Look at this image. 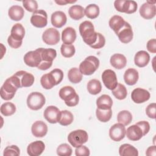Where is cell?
Wrapping results in <instances>:
<instances>
[{"instance_id":"12","label":"cell","mask_w":156,"mask_h":156,"mask_svg":"<svg viewBox=\"0 0 156 156\" xmlns=\"http://www.w3.org/2000/svg\"><path fill=\"white\" fill-rule=\"evenodd\" d=\"M155 1H149L143 4L140 8L139 12L140 15L146 20L153 18L156 14Z\"/></svg>"},{"instance_id":"52","label":"cell","mask_w":156,"mask_h":156,"mask_svg":"<svg viewBox=\"0 0 156 156\" xmlns=\"http://www.w3.org/2000/svg\"><path fill=\"white\" fill-rule=\"evenodd\" d=\"M7 42H8L9 45L11 48H14V49L19 48L21 46L22 43H23V41H17L14 40L10 36H9V37L7 38Z\"/></svg>"},{"instance_id":"23","label":"cell","mask_w":156,"mask_h":156,"mask_svg":"<svg viewBox=\"0 0 156 156\" xmlns=\"http://www.w3.org/2000/svg\"><path fill=\"white\" fill-rule=\"evenodd\" d=\"M76 39V32L71 27H67L62 32V40L63 44H71Z\"/></svg>"},{"instance_id":"7","label":"cell","mask_w":156,"mask_h":156,"mask_svg":"<svg viewBox=\"0 0 156 156\" xmlns=\"http://www.w3.org/2000/svg\"><path fill=\"white\" fill-rule=\"evenodd\" d=\"M46 99L43 94L40 92H32L27 98V105L32 110H38L45 104Z\"/></svg>"},{"instance_id":"38","label":"cell","mask_w":156,"mask_h":156,"mask_svg":"<svg viewBox=\"0 0 156 156\" xmlns=\"http://www.w3.org/2000/svg\"><path fill=\"white\" fill-rule=\"evenodd\" d=\"M112 93L119 100L124 99L127 95V91L126 87L121 83H118L117 86L112 90Z\"/></svg>"},{"instance_id":"37","label":"cell","mask_w":156,"mask_h":156,"mask_svg":"<svg viewBox=\"0 0 156 156\" xmlns=\"http://www.w3.org/2000/svg\"><path fill=\"white\" fill-rule=\"evenodd\" d=\"M118 122L124 126L129 125L132 121V115L128 110H122L117 115Z\"/></svg>"},{"instance_id":"8","label":"cell","mask_w":156,"mask_h":156,"mask_svg":"<svg viewBox=\"0 0 156 156\" xmlns=\"http://www.w3.org/2000/svg\"><path fill=\"white\" fill-rule=\"evenodd\" d=\"M114 6L117 11L127 14L135 13L138 7L135 1L128 0H116L114 2Z\"/></svg>"},{"instance_id":"10","label":"cell","mask_w":156,"mask_h":156,"mask_svg":"<svg viewBox=\"0 0 156 156\" xmlns=\"http://www.w3.org/2000/svg\"><path fill=\"white\" fill-rule=\"evenodd\" d=\"M101 77L104 85L108 90H113L118 83L116 73L112 69H108L104 71Z\"/></svg>"},{"instance_id":"5","label":"cell","mask_w":156,"mask_h":156,"mask_svg":"<svg viewBox=\"0 0 156 156\" xmlns=\"http://www.w3.org/2000/svg\"><path fill=\"white\" fill-rule=\"evenodd\" d=\"M99 60L94 55L88 56L79 65V70L85 76L93 74L99 68Z\"/></svg>"},{"instance_id":"2","label":"cell","mask_w":156,"mask_h":156,"mask_svg":"<svg viewBox=\"0 0 156 156\" xmlns=\"http://www.w3.org/2000/svg\"><path fill=\"white\" fill-rule=\"evenodd\" d=\"M79 32L83 41L90 46L96 41L98 32H95L93 23L90 21H85L79 27Z\"/></svg>"},{"instance_id":"25","label":"cell","mask_w":156,"mask_h":156,"mask_svg":"<svg viewBox=\"0 0 156 156\" xmlns=\"http://www.w3.org/2000/svg\"><path fill=\"white\" fill-rule=\"evenodd\" d=\"M149 60L150 55L145 51H140L137 52L134 57L135 64L140 68L146 66L149 63Z\"/></svg>"},{"instance_id":"13","label":"cell","mask_w":156,"mask_h":156,"mask_svg":"<svg viewBox=\"0 0 156 156\" xmlns=\"http://www.w3.org/2000/svg\"><path fill=\"white\" fill-rule=\"evenodd\" d=\"M126 128L119 122L113 125L109 130V136L115 141H120L126 135Z\"/></svg>"},{"instance_id":"50","label":"cell","mask_w":156,"mask_h":156,"mask_svg":"<svg viewBox=\"0 0 156 156\" xmlns=\"http://www.w3.org/2000/svg\"><path fill=\"white\" fill-rule=\"evenodd\" d=\"M135 124L138 126L142 130L144 136L146 135L150 130V125L149 123L146 121H141L136 122Z\"/></svg>"},{"instance_id":"34","label":"cell","mask_w":156,"mask_h":156,"mask_svg":"<svg viewBox=\"0 0 156 156\" xmlns=\"http://www.w3.org/2000/svg\"><path fill=\"white\" fill-rule=\"evenodd\" d=\"M87 90L90 94L96 95L99 94L102 90L101 82L98 79H91L87 83Z\"/></svg>"},{"instance_id":"17","label":"cell","mask_w":156,"mask_h":156,"mask_svg":"<svg viewBox=\"0 0 156 156\" xmlns=\"http://www.w3.org/2000/svg\"><path fill=\"white\" fill-rule=\"evenodd\" d=\"M131 98L135 103L141 104L149 99L150 93L145 89L136 88L132 91L131 93Z\"/></svg>"},{"instance_id":"15","label":"cell","mask_w":156,"mask_h":156,"mask_svg":"<svg viewBox=\"0 0 156 156\" xmlns=\"http://www.w3.org/2000/svg\"><path fill=\"white\" fill-rule=\"evenodd\" d=\"M44 118L51 124L58 122L61 115V111L55 106L50 105L46 107L43 113Z\"/></svg>"},{"instance_id":"40","label":"cell","mask_w":156,"mask_h":156,"mask_svg":"<svg viewBox=\"0 0 156 156\" xmlns=\"http://www.w3.org/2000/svg\"><path fill=\"white\" fill-rule=\"evenodd\" d=\"M74 119L73 115L68 110H65L61 111V115L58 123L63 126H66L71 124Z\"/></svg>"},{"instance_id":"42","label":"cell","mask_w":156,"mask_h":156,"mask_svg":"<svg viewBox=\"0 0 156 156\" xmlns=\"http://www.w3.org/2000/svg\"><path fill=\"white\" fill-rule=\"evenodd\" d=\"M60 51L64 57L69 58L74 55L76 49L74 46L73 44H62L60 48Z\"/></svg>"},{"instance_id":"49","label":"cell","mask_w":156,"mask_h":156,"mask_svg":"<svg viewBox=\"0 0 156 156\" xmlns=\"http://www.w3.org/2000/svg\"><path fill=\"white\" fill-rule=\"evenodd\" d=\"M155 109L156 104L155 102L151 103L147 105L146 108V113L149 118L152 119L155 118Z\"/></svg>"},{"instance_id":"16","label":"cell","mask_w":156,"mask_h":156,"mask_svg":"<svg viewBox=\"0 0 156 156\" xmlns=\"http://www.w3.org/2000/svg\"><path fill=\"white\" fill-rule=\"evenodd\" d=\"M119 41L123 43H128L132 41L133 33L130 24L126 22L124 26L116 34Z\"/></svg>"},{"instance_id":"54","label":"cell","mask_w":156,"mask_h":156,"mask_svg":"<svg viewBox=\"0 0 156 156\" xmlns=\"http://www.w3.org/2000/svg\"><path fill=\"white\" fill-rule=\"evenodd\" d=\"M76 2V1H66V0H60V1L55 0V3H57L58 5H66V4H69V3H74V2Z\"/></svg>"},{"instance_id":"48","label":"cell","mask_w":156,"mask_h":156,"mask_svg":"<svg viewBox=\"0 0 156 156\" xmlns=\"http://www.w3.org/2000/svg\"><path fill=\"white\" fill-rule=\"evenodd\" d=\"M51 73H52L54 77L55 78V79L56 80L57 85L59 84L62 81V80L63 79V71L58 68H55V69H54L53 70H52L51 71Z\"/></svg>"},{"instance_id":"43","label":"cell","mask_w":156,"mask_h":156,"mask_svg":"<svg viewBox=\"0 0 156 156\" xmlns=\"http://www.w3.org/2000/svg\"><path fill=\"white\" fill-rule=\"evenodd\" d=\"M57 154L60 156H70L72 154V148L71 147L66 144H61L57 148Z\"/></svg>"},{"instance_id":"21","label":"cell","mask_w":156,"mask_h":156,"mask_svg":"<svg viewBox=\"0 0 156 156\" xmlns=\"http://www.w3.org/2000/svg\"><path fill=\"white\" fill-rule=\"evenodd\" d=\"M66 16L62 11H56L51 15V21L55 27L61 28L66 24Z\"/></svg>"},{"instance_id":"19","label":"cell","mask_w":156,"mask_h":156,"mask_svg":"<svg viewBox=\"0 0 156 156\" xmlns=\"http://www.w3.org/2000/svg\"><path fill=\"white\" fill-rule=\"evenodd\" d=\"M45 149L44 143L40 140L30 143L27 147V152L30 156H38L41 155Z\"/></svg>"},{"instance_id":"47","label":"cell","mask_w":156,"mask_h":156,"mask_svg":"<svg viewBox=\"0 0 156 156\" xmlns=\"http://www.w3.org/2000/svg\"><path fill=\"white\" fill-rule=\"evenodd\" d=\"M75 154L76 156H88L90 154V149L85 146H80L76 147Z\"/></svg>"},{"instance_id":"33","label":"cell","mask_w":156,"mask_h":156,"mask_svg":"<svg viewBox=\"0 0 156 156\" xmlns=\"http://www.w3.org/2000/svg\"><path fill=\"white\" fill-rule=\"evenodd\" d=\"M121 156H138V151L136 148L130 144H123L119 148Z\"/></svg>"},{"instance_id":"14","label":"cell","mask_w":156,"mask_h":156,"mask_svg":"<svg viewBox=\"0 0 156 156\" xmlns=\"http://www.w3.org/2000/svg\"><path fill=\"white\" fill-rule=\"evenodd\" d=\"M24 63L30 67H38L41 62L38 49L27 52L24 56Z\"/></svg>"},{"instance_id":"51","label":"cell","mask_w":156,"mask_h":156,"mask_svg":"<svg viewBox=\"0 0 156 156\" xmlns=\"http://www.w3.org/2000/svg\"><path fill=\"white\" fill-rule=\"evenodd\" d=\"M146 48L148 51L151 53H156V40L155 38L149 40L146 44Z\"/></svg>"},{"instance_id":"22","label":"cell","mask_w":156,"mask_h":156,"mask_svg":"<svg viewBox=\"0 0 156 156\" xmlns=\"http://www.w3.org/2000/svg\"><path fill=\"white\" fill-rule=\"evenodd\" d=\"M126 134L128 139L133 141L140 140L144 136L141 129L136 124L129 127L126 131Z\"/></svg>"},{"instance_id":"28","label":"cell","mask_w":156,"mask_h":156,"mask_svg":"<svg viewBox=\"0 0 156 156\" xmlns=\"http://www.w3.org/2000/svg\"><path fill=\"white\" fill-rule=\"evenodd\" d=\"M8 15L12 20L17 21L22 20L24 15V11L22 7L14 5L9 8Z\"/></svg>"},{"instance_id":"32","label":"cell","mask_w":156,"mask_h":156,"mask_svg":"<svg viewBox=\"0 0 156 156\" xmlns=\"http://www.w3.org/2000/svg\"><path fill=\"white\" fill-rule=\"evenodd\" d=\"M40 83L41 86L46 90L51 89L55 85H57L55 79L51 72L41 76L40 79Z\"/></svg>"},{"instance_id":"53","label":"cell","mask_w":156,"mask_h":156,"mask_svg":"<svg viewBox=\"0 0 156 156\" xmlns=\"http://www.w3.org/2000/svg\"><path fill=\"white\" fill-rule=\"evenodd\" d=\"M146 155L147 156H155L156 155V147L155 145L149 147L146 152Z\"/></svg>"},{"instance_id":"31","label":"cell","mask_w":156,"mask_h":156,"mask_svg":"<svg viewBox=\"0 0 156 156\" xmlns=\"http://www.w3.org/2000/svg\"><path fill=\"white\" fill-rule=\"evenodd\" d=\"M84 8L80 5H73L68 10L69 16L74 20H79L85 15Z\"/></svg>"},{"instance_id":"20","label":"cell","mask_w":156,"mask_h":156,"mask_svg":"<svg viewBox=\"0 0 156 156\" xmlns=\"http://www.w3.org/2000/svg\"><path fill=\"white\" fill-rule=\"evenodd\" d=\"M15 74L19 78L22 87H29L34 83V76L25 71H18Z\"/></svg>"},{"instance_id":"36","label":"cell","mask_w":156,"mask_h":156,"mask_svg":"<svg viewBox=\"0 0 156 156\" xmlns=\"http://www.w3.org/2000/svg\"><path fill=\"white\" fill-rule=\"evenodd\" d=\"M86 16L90 19H94L99 15V7L95 4H91L88 5L84 10Z\"/></svg>"},{"instance_id":"1","label":"cell","mask_w":156,"mask_h":156,"mask_svg":"<svg viewBox=\"0 0 156 156\" xmlns=\"http://www.w3.org/2000/svg\"><path fill=\"white\" fill-rule=\"evenodd\" d=\"M19 88H21L20 80L14 74L12 76L7 79L1 87L0 90L1 98L5 101L11 100Z\"/></svg>"},{"instance_id":"11","label":"cell","mask_w":156,"mask_h":156,"mask_svg":"<svg viewBox=\"0 0 156 156\" xmlns=\"http://www.w3.org/2000/svg\"><path fill=\"white\" fill-rule=\"evenodd\" d=\"M60 34L57 29L50 27L44 31L42 35L43 41L48 45H55L60 41Z\"/></svg>"},{"instance_id":"44","label":"cell","mask_w":156,"mask_h":156,"mask_svg":"<svg viewBox=\"0 0 156 156\" xmlns=\"http://www.w3.org/2000/svg\"><path fill=\"white\" fill-rule=\"evenodd\" d=\"M20 155V149L16 145L8 146L4 150V153H3L4 156H9V155L18 156Z\"/></svg>"},{"instance_id":"29","label":"cell","mask_w":156,"mask_h":156,"mask_svg":"<svg viewBox=\"0 0 156 156\" xmlns=\"http://www.w3.org/2000/svg\"><path fill=\"white\" fill-rule=\"evenodd\" d=\"M113 105V101L111 97L107 94H102L96 100L97 108L102 110L111 109Z\"/></svg>"},{"instance_id":"3","label":"cell","mask_w":156,"mask_h":156,"mask_svg":"<svg viewBox=\"0 0 156 156\" xmlns=\"http://www.w3.org/2000/svg\"><path fill=\"white\" fill-rule=\"evenodd\" d=\"M59 97L65 101L68 107L77 105L79 101V95L76 93L74 88L71 86H65L59 90Z\"/></svg>"},{"instance_id":"46","label":"cell","mask_w":156,"mask_h":156,"mask_svg":"<svg viewBox=\"0 0 156 156\" xmlns=\"http://www.w3.org/2000/svg\"><path fill=\"white\" fill-rule=\"evenodd\" d=\"M105 44V39L104 36L101 33L98 32V37L96 41L90 47L93 49H101L104 46Z\"/></svg>"},{"instance_id":"27","label":"cell","mask_w":156,"mask_h":156,"mask_svg":"<svg viewBox=\"0 0 156 156\" xmlns=\"http://www.w3.org/2000/svg\"><path fill=\"white\" fill-rule=\"evenodd\" d=\"M139 78L138 72L134 68L127 69L124 74V80L128 85H135Z\"/></svg>"},{"instance_id":"6","label":"cell","mask_w":156,"mask_h":156,"mask_svg":"<svg viewBox=\"0 0 156 156\" xmlns=\"http://www.w3.org/2000/svg\"><path fill=\"white\" fill-rule=\"evenodd\" d=\"M88 140L87 132L82 129L71 132L68 136V141L74 147H79L85 143Z\"/></svg>"},{"instance_id":"9","label":"cell","mask_w":156,"mask_h":156,"mask_svg":"<svg viewBox=\"0 0 156 156\" xmlns=\"http://www.w3.org/2000/svg\"><path fill=\"white\" fill-rule=\"evenodd\" d=\"M31 24L38 28H43L48 24V15L44 10H37L30 17Z\"/></svg>"},{"instance_id":"41","label":"cell","mask_w":156,"mask_h":156,"mask_svg":"<svg viewBox=\"0 0 156 156\" xmlns=\"http://www.w3.org/2000/svg\"><path fill=\"white\" fill-rule=\"evenodd\" d=\"M16 112V106L14 104L7 102L2 104L1 106V113L5 116H9L13 115Z\"/></svg>"},{"instance_id":"24","label":"cell","mask_w":156,"mask_h":156,"mask_svg":"<svg viewBox=\"0 0 156 156\" xmlns=\"http://www.w3.org/2000/svg\"><path fill=\"white\" fill-rule=\"evenodd\" d=\"M111 65L117 69L124 68L127 64V58L122 54H115L110 57Z\"/></svg>"},{"instance_id":"35","label":"cell","mask_w":156,"mask_h":156,"mask_svg":"<svg viewBox=\"0 0 156 156\" xmlns=\"http://www.w3.org/2000/svg\"><path fill=\"white\" fill-rule=\"evenodd\" d=\"M69 80L73 83H78L82 79V74L77 68H71L68 73Z\"/></svg>"},{"instance_id":"18","label":"cell","mask_w":156,"mask_h":156,"mask_svg":"<svg viewBox=\"0 0 156 156\" xmlns=\"http://www.w3.org/2000/svg\"><path fill=\"white\" fill-rule=\"evenodd\" d=\"M32 135L37 138L44 136L48 132V126L42 121H37L33 123L31 127Z\"/></svg>"},{"instance_id":"30","label":"cell","mask_w":156,"mask_h":156,"mask_svg":"<svg viewBox=\"0 0 156 156\" xmlns=\"http://www.w3.org/2000/svg\"><path fill=\"white\" fill-rule=\"evenodd\" d=\"M126 22L122 16L114 15L110 19L108 24L110 27L116 34L124 26Z\"/></svg>"},{"instance_id":"39","label":"cell","mask_w":156,"mask_h":156,"mask_svg":"<svg viewBox=\"0 0 156 156\" xmlns=\"http://www.w3.org/2000/svg\"><path fill=\"white\" fill-rule=\"evenodd\" d=\"M96 115L99 121L102 122H106L111 119L112 110V109L102 110L97 108L96 110Z\"/></svg>"},{"instance_id":"26","label":"cell","mask_w":156,"mask_h":156,"mask_svg":"<svg viewBox=\"0 0 156 156\" xmlns=\"http://www.w3.org/2000/svg\"><path fill=\"white\" fill-rule=\"evenodd\" d=\"M25 35V29L20 23H16L13 26L10 31V35L12 39L17 41H23Z\"/></svg>"},{"instance_id":"45","label":"cell","mask_w":156,"mask_h":156,"mask_svg":"<svg viewBox=\"0 0 156 156\" xmlns=\"http://www.w3.org/2000/svg\"><path fill=\"white\" fill-rule=\"evenodd\" d=\"M23 5L24 9L29 12H34L37 10L38 4L34 0H26L23 1Z\"/></svg>"},{"instance_id":"4","label":"cell","mask_w":156,"mask_h":156,"mask_svg":"<svg viewBox=\"0 0 156 156\" xmlns=\"http://www.w3.org/2000/svg\"><path fill=\"white\" fill-rule=\"evenodd\" d=\"M41 56V62L37 67L41 70H46L49 68L52 65L53 60L57 56V52L52 48H38Z\"/></svg>"}]
</instances>
